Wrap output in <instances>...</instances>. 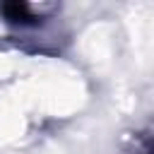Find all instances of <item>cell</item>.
Instances as JSON below:
<instances>
[{
  "label": "cell",
  "mask_w": 154,
  "mask_h": 154,
  "mask_svg": "<svg viewBox=\"0 0 154 154\" xmlns=\"http://www.w3.org/2000/svg\"><path fill=\"white\" fill-rule=\"evenodd\" d=\"M2 12L7 14V19H12V22H29V19H34L31 17V12H29V5H24V2H12V5H5L2 7Z\"/></svg>",
  "instance_id": "6da1fadb"
}]
</instances>
